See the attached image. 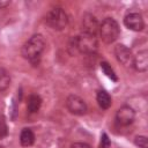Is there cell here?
<instances>
[{
	"mask_svg": "<svg viewBox=\"0 0 148 148\" xmlns=\"http://www.w3.org/2000/svg\"><path fill=\"white\" fill-rule=\"evenodd\" d=\"M135 145L139 147V148H148V140L146 136L143 135H139L135 138Z\"/></svg>",
	"mask_w": 148,
	"mask_h": 148,
	"instance_id": "17",
	"label": "cell"
},
{
	"mask_svg": "<svg viewBox=\"0 0 148 148\" xmlns=\"http://www.w3.org/2000/svg\"><path fill=\"white\" fill-rule=\"evenodd\" d=\"M101 68H102V71L104 72V74H105L109 79H111V80H113V81H117V80H118V79H117V75H116V73H114V71L111 68V66H110L108 62L103 61V62L101 64Z\"/></svg>",
	"mask_w": 148,
	"mask_h": 148,
	"instance_id": "15",
	"label": "cell"
},
{
	"mask_svg": "<svg viewBox=\"0 0 148 148\" xmlns=\"http://www.w3.org/2000/svg\"><path fill=\"white\" fill-rule=\"evenodd\" d=\"M20 142L23 147H29L35 142V133L30 128H23L20 134Z\"/></svg>",
	"mask_w": 148,
	"mask_h": 148,
	"instance_id": "11",
	"label": "cell"
},
{
	"mask_svg": "<svg viewBox=\"0 0 148 148\" xmlns=\"http://www.w3.org/2000/svg\"><path fill=\"white\" fill-rule=\"evenodd\" d=\"M111 145L110 142V139L106 133H103L102 136H101V143H99V148H109Z\"/></svg>",
	"mask_w": 148,
	"mask_h": 148,
	"instance_id": "18",
	"label": "cell"
},
{
	"mask_svg": "<svg viewBox=\"0 0 148 148\" xmlns=\"http://www.w3.org/2000/svg\"><path fill=\"white\" fill-rule=\"evenodd\" d=\"M8 134V127H7V124H6V120H5V117H0V139L7 136Z\"/></svg>",
	"mask_w": 148,
	"mask_h": 148,
	"instance_id": "16",
	"label": "cell"
},
{
	"mask_svg": "<svg viewBox=\"0 0 148 148\" xmlns=\"http://www.w3.org/2000/svg\"><path fill=\"white\" fill-rule=\"evenodd\" d=\"M124 24L126 25V28H128L130 30H133V31H140L145 27V22H143L141 14H139L136 12L128 13L124 17Z\"/></svg>",
	"mask_w": 148,
	"mask_h": 148,
	"instance_id": "8",
	"label": "cell"
},
{
	"mask_svg": "<svg viewBox=\"0 0 148 148\" xmlns=\"http://www.w3.org/2000/svg\"><path fill=\"white\" fill-rule=\"evenodd\" d=\"M134 68L139 72H146L148 68V52L146 50L139 52L133 58V65Z\"/></svg>",
	"mask_w": 148,
	"mask_h": 148,
	"instance_id": "10",
	"label": "cell"
},
{
	"mask_svg": "<svg viewBox=\"0 0 148 148\" xmlns=\"http://www.w3.org/2000/svg\"><path fill=\"white\" fill-rule=\"evenodd\" d=\"M10 84V76H9V73L0 67V91H3L6 90Z\"/></svg>",
	"mask_w": 148,
	"mask_h": 148,
	"instance_id": "14",
	"label": "cell"
},
{
	"mask_svg": "<svg viewBox=\"0 0 148 148\" xmlns=\"http://www.w3.org/2000/svg\"><path fill=\"white\" fill-rule=\"evenodd\" d=\"M45 50V40L42 35L31 36L22 46V56L32 64L38 62L42 53Z\"/></svg>",
	"mask_w": 148,
	"mask_h": 148,
	"instance_id": "1",
	"label": "cell"
},
{
	"mask_svg": "<svg viewBox=\"0 0 148 148\" xmlns=\"http://www.w3.org/2000/svg\"><path fill=\"white\" fill-rule=\"evenodd\" d=\"M98 32H99L102 39L105 43L110 44V43H113L119 37L120 29H119V25L116 20H113L112 17H106L99 24Z\"/></svg>",
	"mask_w": 148,
	"mask_h": 148,
	"instance_id": "3",
	"label": "cell"
},
{
	"mask_svg": "<svg viewBox=\"0 0 148 148\" xmlns=\"http://www.w3.org/2000/svg\"><path fill=\"white\" fill-rule=\"evenodd\" d=\"M71 148H90V146L86 142H75L71 146Z\"/></svg>",
	"mask_w": 148,
	"mask_h": 148,
	"instance_id": "19",
	"label": "cell"
},
{
	"mask_svg": "<svg viewBox=\"0 0 148 148\" xmlns=\"http://www.w3.org/2000/svg\"><path fill=\"white\" fill-rule=\"evenodd\" d=\"M66 108L71 113L76 116H82L87 112V104L84 99L77 95H69L66 98Z\"/></svg>",
	"mask_w": 148,
	"mask_h": 148,
	"instance_id": "5",
	"label": "cell"
},
{
	"mask_svg": "<svg viewBox=\"0 0 148 148\" xmlns=\"http://www.w3.org/2000/svg\"><path fill=\"white\" fill-rule=\"evenodd\" d=\"M9 1H1L0 0V9H2V8H6L7 6H9Z\"/></svg>",
	"mask_w": 148,
	"mask_h": 148,
	"instance_id": "20",
	"label": "cell"
},
{
	"mask_svg": "<svg viewBox=\"0 0 148 148\" xmlns=\"http://www.w3.org/2000/svg\"><path fill=\"white\" fill-rule=\"evenodd\" d=\"M71 47H73L75 50V52L91 54V53H95L97 51L98 42H97L96 36L82 34V35H80V36H77V37L72 39Z\"/></svg>",
	"mask_w": 148,
	"mask_h": 148,
	"instance_id": "2",
	"label": "cell"
},
{
	"mask_svg": "<svg viewBox=\"0 0 148 148\" xmlns=\"http://www.w3.org/2000/svg\"><path fill=\"white\" fill-rule=\"evenodd\" d=\"M96 99H97L98 105L104 110L109 109L111 105V97L105 90H98L96 95Z\"/></svg>",
	"mask_w": 148,
	"mask_h": 148,
	"instance_id": "13",
	"label": "cell"
},
{
	"mask_svg": "<svg viewBox=\"0 0 148 148\" xmlns=\"http://www.w3.org/2000/svg\"><path fill=\"white\" fill-rule=\"evenodd\" d=\"M46 23L54 30H61L67 25L68 16L61 8H53L46 15Z\"/></svg>",
	"mask_w": 148,
	"mask_h": 148,
	"instance_id": "4",
	"label": "cell"
},
{
	"mask_svg": "<svg viewBox=\"0 0 148 148\" xmlns=\"http://www.w3.org/2000/svg\"><path fill=\"white\" fill-rule=\"evenodd\" d=\"M81 27H82V34L91 35V36H96L99 30V24L96 17L92 14H88V13L83 15Z\"/></svg>",
	"mask_w": 148,
	"mask_h": 148,
	"instance_id": "6",
	"label": "cell"
},
{
	"mask_svg": "<svg viewBox=\"0 0 148 148\" xmlns=\"http://www.w3.org/2000/svg\"><path fill=\"white\" fill-rule=\"evenodd\" d=\"M114 56L117 58V60L123 64L124 66H132L133 65V53L132 51L123 45V44H118L116 47H114Z\"/></svg>",
	"mask_w": 148,
	"mask_h": 148,
	"instance_id": "9",
	"label": "cell"
},
{
	"mask_svg": "<svg viewBox=\"0 0 148 148\" xmlns=\"http://www.w3.org/2000/svg\"><path fill=\"white\" fill-rule=\"evenodd\" d=\"M40 105H42V98H40L38 95L32 94V95H30V96L28 97L27 109H28V111H29L30 113L37 112V111L39 110Z\"/></svg>",
	"mask_w": 148,
	"mask_h": 148,
	"instance_id": "12",
	"label": "cell"
},
{
	"mask_svg": "<svg viewBox=\"0 0 148 148\" xmlns=\"http://www.w3.org/2000/svg\"><path fill=\"white\" fill-rule=\"evenodd\" d=\"M134 118H135V112L128 105H123L121 108L118 109V111L116 113V120L121 126L131 125L134 121Z\"/></svg>",
	"mask_w": 148,
	"mask_h": 148,
	"instance_id": "7",
	"label": "cell"
}]
</instances>
